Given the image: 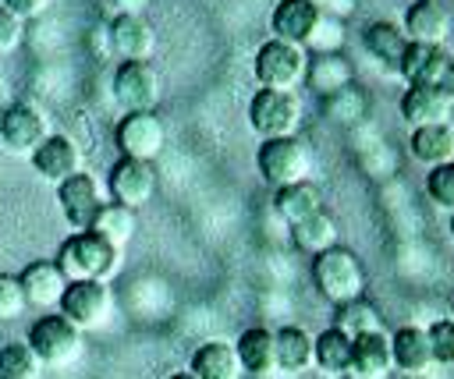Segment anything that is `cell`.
Listing matches in <instances>:
<instances>
[{"label":"cell","instance_id":"d6986e66","mask_svg":"<svg viewBox=\"0 0 454 379\" xmlns=\"http://www.w3.org/2000/svg\"><path fill=\"white\" fill-rule=\"evenodd\" d=\"M390 358L394 368H401L404 375H426L433 368V347L426 326H401L397 333H390Z\"/></svg>","mask_w":454,"mask_h":379},{"label":"cell","instance_id":"8d00e7d4","mask_svg":"<svg viewBox=\"0 0 454 379\" xmlns=\"http://www.w3.org/2000/svg\"><path fill=\"white\" fill-rule=\"evenodd\" d=\"M25 308H28V301H25L21 280L14 273H0V322L18 319Z\"/></svg>","mask_w":454,"mask_h":379},{"label":"cell","instance_id":"8fae6325","mask_svg":"<svg viewBox=\"0 0 454 379\" xmlns=\"http://www.w3.org/2000/svg\"><path fill=\"white\" fill-rule=\"evenodd\" d=\"M57 312L64 319H71L78 329H96L110 315V290L99 280H74V283H67Z\"/></svg>","mask_w":454,"mask_h":379},{"label":"cell","instance_id":"ee69618b","mask_svg":"<svg viewBox=\"0 0 454 379\" xmlns=\"http://www.w3.org/2000/svg\"><path fill=\"white\" fill-rule=\"evenodd\" d=\"M450 319H454V301H450Z\"/></svg>","mask_w":454,"mask_h":379},{"label":"cell","instance_id":"4dcf8cb0","mask_svg":"<svg viewBox=\"0 0 454 379\" xmlns=\"http://www.w3.org/2000/svg\"><path fill=\"white\" fill-rule=\"evenodd\" d=\"M333 329H340L344 336H362V333H372V329H383V319H380V308L365 298H355V301H344L333 308Z\"/></svg>","mask_w":454,"mask_h":379},{"label":"cell","instance_id":"7c38bea8","mask_svg":"<svg viewBox=\"0 0 454 379\" xmlns=\"http://www.w3.org/2000/svg\"><path fill=\"white\" fill-rule=\"evenodd\" d=\"M153 191H156V170H153V163L121 156L110 166V195H114L117 205L138 209V205H145L153 198Z\"/></svg>","mask_w":454,"mask_h":379},{"label":"cell","instance_id":"e0dca14e","mask_svg":"<svg viewBox=\"0 0 454 379\" xmlns=\"http://www.w3.org/2000/svg\"><path fill=\"white\" fill-rule=\"evenodd\" d=\"M21 290H25V301L32 308H57L64 290H67V280L64 273L57 269L53 259H39V262H28L21 269Z\"/></svg>","mask_w":454,"mask_h":379},{"label":"cell","instance_id":"7402d4cb","mask_svg":"<svg viewBox=\"0 0 454 379\" xmlns=\"http://www.w3.org/2000/svg\"><path fill=\"white\" fill-rule=\"evenodd\" d=\"M234 354H238L241 368L252 372V375L273 372V368H277L273 329H266V326H248V329H241V336L234 340Z\"/></svg>","mask_w":454,"mask_h":379},{"label":"cell","instance_id":"7a4b0ae2","mask_svg":"<svg viewBox=\"0 0 454 379\" xmlns=\"http://www.w3.org/2000/svg\"><path fill=\"white\" fill-rule=\"evenodd\" d=\"M312 280L319 287V294L337 308L344 301H355L362 298V287H365V269L358 262V255L351 248H326L319 255H312Z\"/></svg>","mask_w":454,"mask_h":379},{"label":"cell","instance_id":"f35d334b","mask_svg":"<svg viewBox=\"0 0 454 379\" xmlns=\"http://www.w3.org/2000/svg\"><path fill=\"white\" fill-rule=\"evenodd\" d=\"M0 7H7L14 18H35V14H43L46 7H50V0H0Z\"/></svg>","mask_w":454,"mask_h":379},{"label":"cell","instance_id":"ba28073f","mask_svg":"<svg viewBox=\"0 0 454 379\" xmlns=\"http://www.w3.org/2000/svg\"><path fill=\"white\" fill-rule=\"evenodd\" d=\"M110 89L124 113H145L160 103V78L149 60H121Z\"/></svg>","mask_w":454,"mask_h":379},{"label":"cell","instance_id":"2e32d148","mask_svg":"<svg viewBox=\"0 0 454 379\" xmlns=\"http://www.w3.org/2000/svg\"><path fill=\"white\" fill-rule=\"evenodd\" d=\"M28 159H32L35 174L43 181H50V184H60V181H67L71 174L82 170V149L67 135H46L43 145Z\"/></svg>","mask_w":454,"mask_h":379},{"label":"cell","instance_id":"603a6c76","mask_svg":"<svg viewBox=\"0 0 454 379\" xmlns=\"http://www.w3.org/2000/svg\"><path fill=\"white\" fill-rule=\"evenodd\" d=\"M411 156L426 166H440V163H450L454 159V124L450 120H440V124H422V128H411Z\"/></svg>","mask_w":454,"mask_h":379},{"label":"cell","instance_id":"d6a6232c","mask_svg":"<svg viewBox=\"0 0 454 379\" xmlns=\"http://www.w3.org/2000/svg\"><path fill=\"white\" fill-rule=\"evenodd\" d=\"M39 375V358L32 354L28 344H4L0 347V379H35Z\"/></svg>","mask_w":454,"mask_h":379},{"label":"cell","instance_id":"5bb4252c","mask_svg":"<svg viewBox=\"0 0 454 379\" xmlns=\"http://www.w3.org/2000/svg\"><path fill=\"white\" fill-rule=\"evenodd\" d=\"M323 14H319V4L316 0H280L270 14V28H273V39H284V43H309L319 28Z\"/></svg>","mask_w":454,"mask_h":379},{"label":"cell","instance_id":"83f0119b","mask_svg":"<svg viewBox=\"0 0 454 379\" xmlns=\"http://www.w3.org/2000/svg\"><path fill=\"white\" fill-rule=\"evenodd\" d=\"M135 227H138V223H135V209L117 205V202H103V209L96 213V220H92L89 230L121 251V248L135 237Z\"/></svg>","mask_w":454,"mask_h":379},{"label":"cell","instance_id":"b9f144b4","mask_svg":"<svg viewBox=\"0 0 454 379\" xmlns=\"http://www.w3.org/2000/svg\"><path fill=\"white\" fill-rule=\"evenodd\" d=\"M4 110H7V99H4V89H0V117H4Z\"/></svg>","mask_w":454,"mask_h":379},{"label":"cell","instance_id":"f1b7e54d","mask_svg":"<svg viewBox=\"0 0 454 379\" xmlns=\"http://www.w3.org/2000/svg\"><path fill=\"white\" fill-rule=\"evenodd\" d=\"M277 344V368L280 372H305L312 365V336L301 326H284L273 333Z\"/></svg>","mask_w":454,"mask_h":379},{"label":"cell","instance_id":"f6af8a7d","mask_svg":"<svg viewBox=\"0 0 454 379\" xmlns=\"http://www.w3.org/2000/svg\"><path fill=\"white\" fill-rule=\"evenodd\" d=\"M436 4H443V0H436Z\"/></svg>","mask_w":454,"mask_h":379},{"label":"cell","instance_id":"5b68a950","mask_svg":"<svg viewBox=\"0 0 454 379\" xmlns=\"http://www.w3.org/2000/svg\"><path fill=\"white\" fill-rule=\"evenodd\" d=\"M305 67H309L305 50L294 43H284V39H266L252 60L255 81L262 89H280V92H291L305 78Z\"/></svg>","mask_w":454,"mask_h":379},{"label":"cell","instance_id":"ab89813d","mask_svg":"<svg viewBox=\"0 0 454 379\" xmlns=\"http://www.w3.org/2000/svg\"><path fill=\"white\" fill-rule=\"evenodd\" d=\"M106 4H114L121 14H138V7L149 4V0H106Z\"/></svg>","mask_w":454,"mask_h":379},{"label":"cell","instance_id":"3957f363","mask_svg":"<svg viewBox=\"0 0 454 379\" xmlns=\"http://www.w3.org/2000/svg\"><path fill=\"white\" fill-rule=\"evenodd\" d=\"M397 74L408 85L419 89H436L440 96H447L454 103V57L443 46H426V43H408Z\"/></svg>","mask_w":454,"mask_h":379},{"label":"cell","instance_id":"4316f807","mask_svg":"<svg viewBox=\"0 0 454 379\" xmlns=\"http://www.w3.org/2000/svg\"><path fill=\"white\" fill-rule=\"evenodd\" d=\"M312 365L323 368L326 375H344L351 368V336H344L333 326L312 336Z\"/></svg>","mask_w":454,"mask_h":379},{"label":"cell","instance_id":"7bdbcfd3","mask_svg":"<svg viewBox=\"0 0 454 379\" xmlns=\"http://www.w3.org/2000/svg\"><path fill=\"white\" fill-rule=\"evenodd\" d=\"M450 237H454V213H450Z\"/></svg>","mask_w":454,"mask_h":379},{"label":"cell","instance_id":"1f68e13d","mask_svg":"<svg viewBox=\"0 0 454 379\" xmlns=\"http://www.w3.org/2000/svg\"><path fill=\"white\" fill-rule=\"evenodd\" d=\"M291 237H294V244H298L301 251L319 255V251H326V248L337 244V220L323 209V213H316V216L294 223V227H291Z\"/></svg>","mask_w":454,"mask_h":379},{"label":"cell","instance_id":"52a82bcc","mask_svg":"<svg viewBox=\"0 0 454 379\" xmlns=\"http://www.w3.org/2000/svg\"><path fill=\"white\" fill-rule=\"evenodd\" d=\"M255 166H259V174H262L266 184L287 188V184L305 181L312 159H309V149L301 145V138L291 135V138H270V142H262L259 152H255Z\"/></svg>","mask_w":454,"mask_h":379},{"label":"cell","instance_id":"277c9868","mask_svg":"<svg viewBox=\"0 0 454 379\" xmlns=\"http://www.w3.org/2000/svg\"><path fill=\"white\" fill-rule=\"evenodd\" d=\"M248 124L252 131L270 142V138H291L301 124V103L294 92L280 89H259L248 103Z\"/></svg>","mask_w":454,"mask_h":379},{"label":"cell","instance_id":"cb8c5ba5","mask_svg":"<svg viewBox=\"0 0 454 379\" xmlns=\"http://www.w3.org/2000/svg\"><path fill=\"white\" fill-rule=\"evenodd\" d=\"M273 209H277L280 220H287V223L294 227V223H301V220L323 213V191H319V184H312V181L305 177V181H298V184L277 188Z\"/></svg>","mask_w":454,"mask_h":379},{"label":"cell","instance_id":"d590c367","mask_svg":"<svg viewBox=\"0 0 454 379\" xmlns=\"http://www.w3.org/2000/svg\"><path fill=\"white\" fill-rule=\"evenodd\" d=\"M429 347H433V365H454V319H436L426 326Z\"/></svg>","mask_w":454,"mask_h":379},{"label":"cell","instance_id":"60d3db41","mask_svg":"<svg viewBox=\"0 0 454 379\" xmlns=\"http://www.w3.org/2000/svg\"><path fill=\"white\" fill-rule=\"evenodd\" d=\"M167 379H195V375H192V372H170Z\"/></svg>","mask_w":454,"mask_h":379},{"label":"cell","instance_id":"6da1fadb","mask_svg":"<svg viewBox=\"0 0 454 379\" xmlns=\"http://www.w3.org/2000/svg\"><path fill=\"white\" fill-rule=\"evenodd\" d=\"M53 262L64 273L67 283H74V280H99V283H106L117 273V266H121V251L114 244H106L103 237H96L92 230H74L57 248Z\"/></svg>","mask_w":454,"mask_h":379},{"label":"cell","instance_id":"30bf717a","mask_svg":"<svg viewBox=\"0 0 454 379\" xmlns=\"http://www.w3.org/2000/svg\"><path fill=\"white\" fill-rule=\"evenodd\" d=\"M46 135L50 131H46L43 110H35L32 103H7V110L0 117V142L7 145V152L32 156Z\"/></svg>","mask_w":454,"mask_h":379},{"label":"cell","instance_id":"ac0fdd59","mask_svg":"<svg viewBox=\"0 0 454 379\" xmlns=\"http://www.w3.org/2000/svg\"><path fill=\"white\" fill-rule=\"evenodd\" d=\"M401 32L408 35V43H426V46H443L447 32H450V14L443 4L436 0H415L404 11V25Z\"/></svg>","mask_w":454,"mask_h":379},{"label":"cell","instance_id":"e575fe53","mask_svg":"<svg viewBox=\"0 0 454 379\" xmlns=\"http://www.w3.org/2000/svg\"><path fill=\"white\" fill-rule=\"evenodd\" d=\"M326 113L333 120H340V124H355L365 113V99H362V92L355 85H348V89H340V92H333L326 99Z\"/></svg>","mask_w":454,"mask_h":379},{"label":"cell","instance_id":"9a60e30c","mask_svg":"<svg viewBox=\"0 0 454 379\" xmlns=\"http://www.w3.org/2000/svg\"><path fill=\"white\" fill-rule=\"evenodd\" d=\"M390 368H394V358H390L387 329H372L351 340V368L344 372V379H387Z\"/></svg>","mask_w":454,"mask_h":379},{"label":"cell","instance_id":"d4e9b609","mask_svg":"<svg viewBox=\"0 0 454 379\" xmlns=\"http://www.w3.org/2000/svg\"><path fill=\"white\" fill-rule=\"evenodd\" d=\"M397 106H401V117L408 120V128L440 124V120H447V117H450V99H447V96H440L436 89L408 85Z\"/></svg>","mask_w":454,"mask_h":379},{"label":"cell","instance_id":"4fadbf2b","mask_svg":"<svg viewBox=\"0 0 454 379\" xmlns=\"http://www.w3.org/2000/svg\"><path fill=\"white\" fill-rule=\"evenodd\" d=\"M57 202H60V213L64 220L74 227V230H89L96 213L103 209V198H99V188L89 174H71L67 181L57 184Z\"/></svg>","mask_w":454,"mask_h":379},{"label":"cell","instance_id":"74e56055","mask_svg":"<svg viewBox=\"0 0 454 379\" xmlns=\"http://www.w3.org/2000/svg\"><path fill=\"white\" fill-rule=\"evenodd\" d=\"M18 43H21V18L0 7V50H14Z\"/></svg>","mask_w":454,"mask_h":379},{"label":"cell","instance_id":"f546056e","mask_svg":"<svg viewBox=\"0 0 454 379\" xmlns=\"http://www.w3.org/2000/svg\"><path fill=\"white\" fill-rule=\"evenodd\" d=\"M362 43H365L369 57H376V60L387 64L390 71H397L404 50H408V35H404L397 25H390V21H372V25L365 28V39H362Z\"/></svg>","mask_w":454,"mask_h":379},{"label":"cell","instance_id":"836d02e7","mask_svg":"<svg viewBox=\"0 0 454 379\" xmlns=\"http://www.w3.org/2000/svg\"><path fill=\"white\" fill-rule=\"evenodd\" d=\"M426 195L440 209H450L454 213V159L450 163H440V166H429V174H426Z\"/></svg>","mask_w":454,"mask_h":379},{"label":"cell","instance_id":"8992f818","mask_svg":"<svg viewBox=\"0 0 454 379\" xmlns=\"http://www.w3.org/2000/svg\"><path fill=\"white\" fill-rule=\"evenodd\" d=\"M25 344L32 347V354L39 358V365L60 368L71 358H78V351H82V329L71 319H64L60 312H50V315H39L28 326V340Z\"/></svg>","mask_w":454,"mask_h":379},{"label":"cell","instance_id":"9c48e42d","mask_svg":"<svg viewBox=\"0 0 454 379\" xmlns=\"http://www.w3.org/2000/svg\"><path fill=\"white\" fill-rule=\"evenodd\" d=\"M114 142H117L121 156L153 163L160 156L163 142H167V131H163V120L153 110H145V113H124L117 120V128H114Z\"/></svg>","mask_w":454,"mask_h":379},{"label":"cell","instance_id":"ffe728a7","mask_svg":"<svg viewBox=\"0 0 454 379\" xmlns=\"http://www.w3.org/2000/svg\"><path fill=\"white\" fill-rule=\"evenodd\" d=\"M106 39L121 60H149L153 53V32L142 14H117L106 25Z\"/></svg>","mask_w":454,"mask_h":379},{"label":"cell","instance_id":"44dd1931","mask_svg":"<svg viewBox=\"0 0 454 379\" xmlns=\"http://www.w3.org/2000/svg\"><path fill=\"white\" fill-rule=\"evenodd\" d=\"M188 372L195 379H238L241 375V361L234 354V344L227 340H206L195 347Z\"/></svg>","mask_w":454,"mask_h":379},{"label":"cell","instance_id":"484cf974","mask_svg":"<svg viewBox=\"0 0 454 379\" xmlns=\"http://www.w3.org/2000/svg\"><path fill=\"white\" fill-rule=\"evenodd\" d=\"M305 81H309L312 92H319L323 99H330L333 92H340V89L351 85V67H348V60L337 57V53H319V57L305 67Z\"/></svg>","mask_w":454,"mask_h":379}]
</instances>
